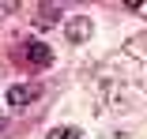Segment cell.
Returning <instances> with one entry per match:
<instances>
[{
  "mask_svg": "<svg viewBox=\"0 0 147 139\" xmlns=\"http://www.w3.org/2000/svg\"><path fill=\"white\" fill-rule=\"evenodd\" d=\"M128 8H132V11H140V15H147V4H136V0H132Z\"/></svg>",
  "mask_w": 147,
  "mask_h": 139,
  "instance_id": "8992f818",
  "label": "cell"
},
{
  "mask_svg": "<svg viewBox=\"0 0 147 139\" xmlns=\"http://www.w3.org/2000/svg\"><path fill=\"white\" fill-rule=\"evenodd\" d=\"M38 11H42V15H38V26H49V23H57V19H61V8H49V4H42Z\"/></svg>",
  "mask_w": 147,
  "mask_h": 139,
  "instance_id": "277c9868",
  "label": "cell"
},
{
  "mask_svg": "<svg viewBox=\"0 0 147 139\" xmlns=\"http://www.w3.org/2000/svg\"><path fill=\"white\" fill-rule=\"evenodd\" d=\"M23 60L34 68H49L53 64V49L45 41H23Z\"/></svg>",
  "mask_w": 147,
  "mask_h": 139,
  "instance_id": "6da1fadb",
  "label": "cell"
},
{
  "mask_svg": "<svg viewBox=\"0 0 147 139\" xmlns=\"http://www.w3.org/2000/svg\"><path fill=\"white\" fill-rule=\"evenodd\" d=\"M49 139H79V132L76 128H57V132H49Z\"/></svg>",
  "mask_w": 147,
  "mask_h": 139,
  "instance_id": "5b68a950",
  "label": "cell"
},
{
  "mask_svg": "<svg viewBox=\"0 0 147 139\" xmlns=\"http://www.w3.org/2000/svg\"><path fill=\"white\" fill-rule=\"evenodd\" d=\"M91 38V19H72L68 23V41H87Z\"/></svg>",
  "mask_w": 147,
  "mask_h": 139,
  "instance_id": "3957f363",
  "label": "cell"
},
{
  "mask_svg": "<svg viewBox=\"0 0 147 139\" xmlns=\"http://www.w3.org/2000/svg\"><path fill=\"white\" fill-rule=\"evenodd\" d=\"M34 98H38V87H11V90H8V102H11L15 109H23V105H30Z\"/></svg>",
  "mask_w": 147,
  "mask_h": 139,
  "instance_id": "7a4b0ae2",
  "label": "cell"
}]
</instances>
